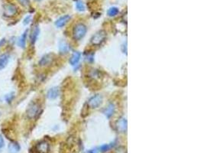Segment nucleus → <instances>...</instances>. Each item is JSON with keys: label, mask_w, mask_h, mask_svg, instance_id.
<instances>
[{"label": "nucleus", "mask_w": 204, "mask_h": 153, "mask_svg": "<svg viewBox=\"0 0 204 153\" xmlns=\"http://www.w3.org/2000/svg\"><path fill=\"white\" fill-rule=\"evenodd\" d=\"M86 33H87V27L82 23L77 24L74 28L73 36L75 40H80L85 36Z\"/></svg>", "instance_id": "obj_1"}, {"label": "nucleus", "mask_w": 204, "mask_h": 153, "mask_svg": "<svg viewBox=\"0 0 204 153\" xmlns=\"http://www.w3.org/2000/svg\"><path fill=\"white\" fill-rule=\"evenodd\" d=\"M40 112V105L37 103L32 102L30 103L26 110V115L29 119L36 118Z\"/></svg>", "instance_id": "obj_2"}, {"label": "nucleus", "mask_w": 204, "mask_h": 153, "mask_svg": "<svg viewBox=\"0 0 204 153\" xmlns=\"http://www.w3.org/2000/svg\"><path fill=\"white\" fill-rule=\"evenodd\" d=\"M106 38V32L105 31L101 30V31H99L98 32L96 33V34L92 37V38H91V43L93 45L98 46V45H100L101 44L105 41Z\"/></svg>", "instance_id": "obj_3"}, {"label": "nucleus", "mask_w": 204, "mask_h": 153, "mask_svg": "<svg viewBox=\"0 0 204 153\" xmlns=\"http://www.w3.org/2000/svg\"><path fill=\"white\" fill-rule=\"evenodd\" d=\"M37 153H49L50 145L47 141H41L35 146Z\"/></svg>", "instance_id": "obj_4"}, {"label": "nucleus", "mask_w": 204, "mask_h": 153, "mask_svg": "<svg viewBox=\"0 0 204 153\" xmlns=\"http://www.w3.org/2000/svg\"><path fill=\"white\" fill-rule=\"evenodd\" d=\"M102 103V97L99 94L93 96L89 100L88 106L90 108H97Z\"/></svg>", "instance_id": "obj_5"}, {"label": "nucleus", "mask_w": 204, "mask_h": 153, "mask_svg": "<svg viewBox=\"0 0 204 153\" xmlns=\"http://www.w3.org/2000/svg\"><path fill=\"white\" fill-rule=\"evenodd\" d=\"M116 129L119 132H126L127 130V120L124 117H122L116 122Z\"/></svg>", "instance_id": "obj_6"}, {"label": "nucleus", "mask_w": 204, "mask_h": 153, "mask_svg": "<svg viewBox=\"0 0 204 153\" xmlns=\"http://www.w3.org/2000/svg\"><path fill=\"white\" fill-rule=\"evenodd\" d=\"M18 12V9L14 4H8L6 5L4 9V13L8 17H12L15 16Z\"/></svg>", "instance_id": "obj_7"}, {"label": "nucleus", "mask_w": 204, "mask_h": 153, "mask_svg": "<svg viewBox=\"0 0 204 153\" xmlns=\"http://www.w3.org/2000/svg\"><path fill=\"white\" fill-rule=\"evenodd\" d=\"M10 60V55L8 54L0 55V70H3L8 65Z\"/></svg>", "instance_id": "obj_8"}, {"label": "nucleus", "mask_w": 204, "mask_h": 153, "mask_svg": "<svg viewBox=\"0 0 204 153\" xmlns=\"http://www.w3.org/2000/svg\"><path fill=\"white\" fill-rule=\"evenodd\" d=\"M21 149V146L17 142L12 141L8 146V153H18Z\"/></svg>", "instance_id": "obj_9"}, {"label": "nucleus", "mask_w": 204, "mask_h": 153, "mask_svg": "<svg viewBox=\"0 0 204 153\" xmlns=\"http://www.w3.org/2000/svg\"><path fill=\"white\" fill-rule=\"evenodd\" d=\"M39 34H40L39 27L36 26L33 28L32 31H31V35H30V41H31V43L32 44V45H35V43L37 41L38 36H39Z\"/></svg>", "instance_id": "obj_10"}, {"label": "nucleus", "mask_w": 204, "mask_h": 153, "mask_svg": "<svg viewBox=\"0 0 204 153\" xmlns=\"http://www.w3.org/2000/svg\"><path fill=\"white\" fill-rule=\"evenodd\" d=\"M70 19V16L67 15V16H64L62 17L57 20L55 22V26H56L57 28H61V27L64 26L66 24L69 22V20Z\"/></svg>", "instance_id": "obj_11"}, {"label": "nucleus", "mask_w": 204, "mask_h": 153, "mask_svg": "<svg viewBox=\"0 0 204 153\" xmlns=\"http://www.w3.org/2000/svg\"><path fill=\"white\" fill-rule=\"evenodd\" d=\"M28 30L26 29L23 32V34L20 36V38H18V46L20 47L21 48H25V45H26V40H27V36H28Z\"/></svg>", "instance_id": "obj_12"}, {"label": "nucleus", "mask_w": 204, "mask_h": 153, "mask_svg": "<svg viewBox=\"0 0 204 153\" xmlns=\"http://www.w3.org/2000/svg\"><path fill=\"white\" fill-rule=\"evenodd\" d=\"M52 60H53V58H52L51 55H46L42 57L41 59L40 60L39 65L40 66L42 67L47 66V65H50V64L51 63Z\"/></svg>", "instance_id": "obj_13"}, {"label": "nucleus", "mask_w": 204, "mask_h": 153, "mask_svg": "<svg viewBox=\"0 0 204 153\" xmlns=\"http://www.w3.org/2000/svg\"><path fill=\"white\" fill-rule=\"evenodd\" d=\"M59 95V89L57 87H52L48 91L47 97L50 100H54L56 99Z\"/></svg>", "instance_id": "obj_14"}, {"label": "nucleus", "mask_w": 204, "mask_h": 153, "mask_svg": "<svg viewBox=\"0 0 204 153\" xmlns=\"http://www.w3.org/2000/svg\"><path fill=\"white\" fill-rule=\"evenodd\" d=\"M80 57H81V54L78 51L74 52L73 55L71 56L70 60V63L71 65H76L79 62V60L80 59Z\"/></svg>", "instance_id": "obj_15"}, {"label": "nucleus", "mask_w": 204, "mask_h": 153, "mask_svg": "<svg viewBox=\"0 0 204 153\" xmlns=\"http://www.w3.org/2000/svg\"><path fill=\"white\" fill-rule=\"evenodd\" d=\"M114 112H115L114 104L110 103L107 107H106V110H104V114H105L106 117H107V118H109V117H111L112 115H113Z\"/></svg>", "instance_id": "obj_16"}, {"label": "nucleus", "mask_w": 204, "mask_h": 153, "mask_svg": "<svg viewBox=\"0 0 204 153\" xmlns=\"http://www.w3.org/2000/svg\"><path fill=\"white\" fill-rule=\"evenodd\" d=\"M59 51L61 54H66L69 51V45L65 41H62L59 46Z\"/></svg>", "instance_id": "obj_17"}, {"label": "nucleus", "mask_w": 204, "mask_h": 153, "mask_svg": "<svg viewBox=\"0 0 204 153\" xmlns=\"http://www.w3.org/2000/svg\"><path fill=\"white\" fill-rule=\"evenodd\" d=\"M114 146H115L114 143L102 145V146H101L100 147H99V151H100L101 152H107V151L110 150V149H112Z\"/></svg>", "instance_id": "obj_18"}, {"label": "nucleus", "mask_w": 204, "mask_h": 153, "mask_svg": "<svg viewBox=\"0 0 204 153\" xmlns=\"http://www.w3.org/2000/svg\"><path fill=\"white\" fill-rule=\"evenodd\" d=\"M14 98H15L14 92H11V93L6 94V95L5 96V100H6V102L7 103H11L12 102V100H14Z\"/></svg>", "instance_id": "obj_19"}, {"label": "nucleus", "mask_w": 204, "mask_h": 153, "mask_svg": "<svg viewBox=\"0 0 204 153\" xmlns=\"http://www.w3.org/2000/svg\"><path fill=\"white\" fill-rule=\"evenodd\" d=\"M108 16H111V17H112V16H116V15L119 13V9L116 7H111L110 9L108 10Z\"/></svg>", "instance_id": "obj_20"}, {"label": "nucleus", "mask_w": 204, "mask_h": 153, "mask_svg": "<svg viewBox=\"0 0 204 153\" xmlns=\"http://www.w3.org/2000/svg\"><path fill=\"white\" fill-rule=\"evenodd\" d=\"M76 7H77V9L80 12L84 11V10H85V6H84V4L82 2H80V1L77 2V4H76Z\"/></svg>", "instance_id": "obj_21"}, {"label": "nucleus", "mask_w": 204, "mask_h": 153, "mask_svg": "<svg viewBox=\"0 0 204 153\" xmlns=\"http://www.w3.org/2000/svg\"><path fill=\"white\" fill-rule=\"evenodd\" d=\"M31 19V16H27L26 17L24 18V20H23V24H24L25 26H27V25H28L30 23Z\"/></svg>", "instance_id": "obj_22"}, {"label": "nucleus", "mask_w": 204, "mask_h": 153, "mask_svg": "<svg viewBox=\"0 0 204 153\" xmlns=\"http://www.w3.org/2000/svg\"><path fill=\"white\" fill-rule=\"evenodd\" d=\"M4 146H5L4 138H3V136L0 134V151L2 149V148L4 147Z\"/></svg>", "instance_id": "obj_23"}, {"label": "nucleus", "mask_w": 204, "mask_h": 153, "mask_svg": "<svg viewBox=\"0 0 204 153\" xmlns=\"http://www.w3.org/2000/svg\"><path fill=\"white\" fill-rule=\"evenodd\" d=\"M6 38H2V39L0 40V48H1L5 43H6Z\"/></svg>", "instance_id": "obj_24"}, {"label": "nucleus", "mask_w": 204, "mask_h": 153, "mask_svg": "<svg viewBox=\"0 0 204 153\" xmlns=\"http://www.w3.org/2000/svg\"><path fill=\"white\" fill-rule=\"evenodd\" d=\"M87 153H98V152H97V149H91Z\"/></svg>", "instance_id": "obj_25"}, {"label": "nucleus", "mask_w": 204, "mask_h": 153, "mask_svg": "<svg viewBox=\"0 0 204 153\" xmlns=\"http://www.w3.org/2000/svg\"><path fill=\"white\" fill-rule=\"evenodd\" d=\"M37 1H41V0H37Z\"/></svg>", "instance_id": "obj_26"}, {"label": "nucleus", "mask_w": 204, "mask_h": 153, "mask_svg": "<svg viewBox=\"0 0 204 153\" xmlns=\"http://www.w3.org/2000/svg\"><path fill=\"white\" fill-rule=\"evenodd\" d=\"M0 116H1V112H0Z\"/></svg>", "instance_id": "obj_27"}]
</instances>
